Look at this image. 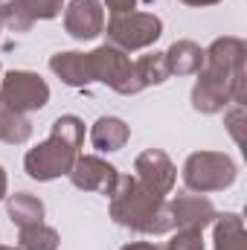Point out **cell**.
Listing matches in <instances>:
<instances>
[{"mask_svg": "<svg viewBox=\"0 0 247 250\" xmlns=\"http://www.w3.org/2000/svg\"><path fill=\"white\" fill-rule=\"evenodd\" d=\"M227 102L245 105V41L242 38H218L204 53L198 70V84L192 87V108L201 114H218Z\"/></svg>", "mask_w": 247, "mask_h": 250, "instance_id": "1", "label": "cell"}, {"mask_svg": "<svg viewBox=\"0 0 247 250\" xmlns=\"http://www.w3.org/2000/svg\"><path fill=\"white\" fill-rule=\"evenodd\" d=\"M111 218L123 227L148 233V236H163L175 230V218L163 195L145 189L131 175L117 178V187L111 192Z\"/></svg>", "mask_w": 247, "mask_h": 250, "instance_id": "2", "label": "cell"}, {"mask_svg": "<svg viewBox=\"0 0 247 250\" xmlns=\"http://www.w3.org/2000/svg\"><path fill=\"white\" fill-rule=\"evenodd\" d=\"M82 143H84V123L73 114L59 117L53 123L50 137L41 146L26 151V157H23L26 175L35 181H53V178L70 175Z\"/></svg>", "mask_w": 247, "mask_h": 250, "instance_id": "3", "label": "cell"}, {"mask_svg": "<svg viewBox=\"0 0 247 250\" xmlns=\"http://www.w3.org/2000/svg\"><path fill=\"white\" fill-rule=\"evenodd\" d=\"M236 163L221 151H195L184 166V184L192 192H221L236 184Z\"/></svg>", "mask_w": 247, "mask_h": 250, "instance_id": "4", "label": "cell"}, {"mask_svg": "<svg viewBox=\"0 0 247 250\" xmlns=\"http://www.w3.org/2000/svg\"><path fill=\"white\" fill-rule=\"evenodd\" d=\"M87 59H90L93 82H102V84L114 87L123 96H134V93L143 90V84L137 79V70H134V62L123 50L105 44V47H96L93 53H87Z\"/></svg>", "mask_w": 247, "mask_h": 250, "instance_id": "5", "label": "cell"}, {"mask_svg": "<svg viewBox=\"0 0 247 250\" xmlns=\"http://www.w3.org/2000/svg\"><path fill=\"white\" fill-rule=\"evenodd\" d=\"M105 35H108L111 47H117L123 53L143 50L163 35V23L157 15H148V12H125V15H114L108 21Z\"/></svg>", "mask_w": 247, "mask_h": 250, "instance_id": "6", "label": "cell"}, {"mask_svg": "<svg viewBox=\"0 0 247 250\" xmlns=\"http://www.w3.org/2000/svg\"><path fill=\"white\" fill-rule=\"evenodd\" d=\"M0 102H6L12 111H41L50 102V87L38 73L29 70H9L0 79Z\"/></svg>", "mask_w": 247, "mask_h": 250, "instance_id": "7", "label": "cell"}, {"mask_svg": "<svg viewBox=\"0 0 247 250\" xmlns=\"http://www.w3.org/2000/svg\"><path fill=\"white\" fill-rule=\"evenodd\" d=\"M117 178L120 172L105 163L102 157H93V154H79L73 169H70V181L76 189H84V192H102V195H111L117 187Z\"/></svg>", "mask_w": 247, "mask_h": 250, "instance_id": "8", "label": "cell"}, {"mask_svg": "<svg viewBox=\"0 0 247 250\" xmlns=\"http://www.w3.org/2000/svg\"><path fill=\"white\" fill-rule=\"evenodd\" d=\"M134 169H137V181L145 189L157 192V195H169L172 187H175V181H178V169L172 166L169 154L160 151V148L143 151V154L137 157Z\"/></svg>", "mask_w": 247, "mask_h": 250, "instance_id": "9", "label": "cell"}, {"mask_svg": "<svg viewBox=\"0 0 247 250\" xmlns=\"http://www.w3.org/2000/svg\"><path fill=\"white\" fill-rule=\"evenodd\" d=\"M64 29L76 41H90L105 32V12L99 0H70L64 12Z\"/></svg>", "mask_w": 247, "mask_h": 250, "instance_id": "10", "label": "cell"}, {"mask_svg": "<svg viewBox=\"0 0 247 250\" xmlns=\"http://www.w3.org/2000/svg\"><path fill=\"white\" fill-rule=\"evenodd\" d=\"M172 218H175V227H189V230H204L215 221V207L209 198L204 195H178L172 204Z\"/></svg>", "mask_w": 247, "mask_h": 250, "instance_id": "11", "label": "cell"}, {"mask_svg": "<svg viewBox=\"0 0 247 250\" xmlns=\"http://www.w3.org/2000/svg\"><path fill=\"white\" fill-rule=\"evenodd\" d=\"M50 67H53V73L62 79L64 84H70V87H84V84L93 82L87 53H56L50 59Z\"/></svg>", "mask_w": 247, "mask_h": 250, "instance_id": "12", "label": "cell"}, {"mask_svg": "<svg viewBox=\"0 0 247 250\" xmlns=\"http://www.w3.org/2000/svg\"><path fill=\"white\" fill-rule=\"evenodd\" d=\"M128 137H131L128 125L117 117H99L90 128V143L99 151H120L128 143Z\"/></svg>", "mask_w": 247, "mask_h": 250, "instance_id": "13", "label": "cell"}, {"mask_svg": "<svg viewBox=\"0 0 247 250\" xmlns=\"http://www.w3.org/2000/svg\"><path fill=\"white\" fill-rule=\"evenodd\" d=\"M163 56L169 64V73H175V76H192L204 64V50L195 41H175L169 47V53H163Z\"/></svg>", "mask_w": 247, "mask_h": 250, "instance_id": "14", "label": "cell"}, {"mask_svg": "<svg viewBox=\"0 0 247 250\" xmlns=\"http://www.w3.org/2000/svg\"><path fill=\"white\" fill-rule=\"evenodd\" d=\"M215 250H247V236L242 215L227 212V215H215Z\"/></svg>", "mask_w": 247, "mask_h": 250, "instance_id": "15", "label": "cell"}, {"mask_svg": "<svg viewBox=\"0 0 247 250\" xmlns=\"http://www.w3.org/2000/svg\"><path fill=\"white\" fill-rule=\"evenodd\" d=\"M6 207H9V218H12L21 230L44 221V204H41L35 195H29V192H18V195H12Z\"/></svg>", "mask_w": 247, "mask_h": 250, "instance_id": "16", "label": "cell"}, {"mask_svg": "<svg viewBox=\"0 0 247 250\" xmlns=\"http://www.w3.org/2000/svg\"><path fill=\"white\" fill-rule=\"evenodd\" d=\"M29 134H32L29 120L23 114L12 111L6 102H0V140L9 143V146H21V143L29 140Z\"/></svg>", "mask_w": 247, "mask_h": 250, "instance_id": "17", "label": "cell"}, {"mask_svg": "<svg viewBox=\"0 0 247 250\" xmlns=\"http://www.w3.org/2000/svg\"><path fill=\"white\" fill-rule=\"evenodd\" d=\"M134 70H137V79H140L143 87H148V84H163V82L172 76L163 53H148V56H143L140 62L134 64Z\"/></svg>", "mask_w": 247, "mask_h": 250, "instance_id": "18", "label": "cell"}, {"mask_svg": "<svg viewBox=\"0 0 247 250\" xmlns=\"http://www.w3.org/2000/svg\"><path fill=\"white\" fill-rule=\"evenodd\" d=\"M18 242H21V250H59V233L41 221V224L23 227Z\"/></svg>", "mask_w": 247, "mask_h": 250, "instance_id": "19", "label": "cell"}, {"mask_svg": "<svg viewBox=\"0 0 247 250\" xmlns=\"http://www.w3.org/2000/svg\"><path fill=\"white\" fill-rule=\"evenodd\" d=\"M0 23H6L15 32H26L35 23V18L26 12L23 0H0Z\"/></svg>", "mask_w": 247, "mask_h": 250, "instance_id": "20", "label": "cell"}, {"mask_svg": "<svg viewBox=\"0 0 247 250\" xmlns=\"http://www.w3.org/2000/svg\"><path fill=\"white\" fill-rule=\"evenodd\" d=\"M166 250H204V236H201V230L181 227L178 236L166 245Z\"/></svg>", "mask_w": 247, "mask_h": 250, "instance_id": "21", "label": "cell"}, {"mask_svg": "<svg viewBox=\"0 0 247 250\" xmlns=\"http://www.w3.org/2000/svg\"><path fill=\"white\" fill-rule=\"evenodd\" d=\"M26 3V12L32 18H56L62 12V0H23Z\"/></svg>", "mask_w": 247, "mask_h": 250, "instance_id": "22", "label": "cell"}, {"mask_svg": "<svg viewBox=\"0 0 247 250\" xmlns=\"http://www.w3.org/2000/svg\"><path fill=\"white\" fill-rule=\"evenodd\" d=\"M242 120H245V105H236V108L227 114V125H230V134H233L236 143L245 140V137H242Z\"/></svg>", "mask_w": 247, "mask_h": 250, "instance_id": "23", "label": "cell"}, {"mask_svg": "<svg viewBox=\"0 0 247 250\" xmlns=\"http://www.w3.org/2000/svg\"><path fill=\"white\" fill-rule=\"evenodd\" d=\"M105 6L114 15H125V12H134L137 9V0H105Z\"/></svg>", "mask_w": 247, "mask_h": 250, "instance_id": "24", "label": "cell"}, {"mask_svg": "<svg viewBox=\"0 0 247 250\" xmlns=\"http://www.w3.org/2000/svg\"><path fill=\"white\" fill-rule=\"evenodd\" d=\"M123 250H166V248H160V245H151V242H131V245H125Z\"/></svg>", "mask_w": 247, "mask_h": 250, "instance_id": "25", "label": "cell"}, {"mask_svg": "<svg viewBox=\"0 0 247 250\" xmlns=\"http://www.w3.org/2000/svg\"><path fill=\"white\" fill-rule=\"evenodd\" d=\"M186 6H212V3H218V0H181Z\"/></svg>", "mask_w": 247, "mask_h": 250, "instance_id": "26", "label": "cell"}, {"mask_svg": "<svg viewBox=\"0 0 247 250\" xmlns=\"http://www.w3.org/2000/svg\"><path fill=\"white\" fill-rule=\"evenodd\" d=\"M6 198V172H3V166H0V201Z\"/></svg>", "mask_w": 247, "mask_h": 250, "instance_id": "27", "label": "cell"}, {"mask_svg": "<svg viewBox=\"0 0 247 250\" xmlns=\"http://www.w3.org/2000/svg\"><path fill=\"white\" fill-rule=\"evenodd\" d=\"M0 250H15V248H3V245H0Z\"/></svg>", "mask_w": 247, "mask_h": 250, "instance_id": "28", "label": "cell"}]
</instances>
